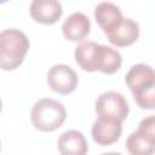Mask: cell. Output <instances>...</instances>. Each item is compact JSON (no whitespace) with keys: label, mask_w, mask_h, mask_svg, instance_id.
<instances>
[{"label":"cell","mask_w":155,"mask_h":155,"mask_svg":"<svg viewBox=\"0 0 155 155\" xmlns=\"http://www.w3.org/2000/svg\"><path fill=\"white\" fill-rule=\"evenodd\" d=\"M29 50L27 35L18 29H5L0 33V67L2 70L18 68Z\"/></svg>","instance_id":"obj_1"},{"label":"cell","mask_w":155,"mask_h":155,"mask_svg":"<svg viewBox=\"0 0 155 155\" xmlns=\"http://www.w3.org/2000/svg\"><path fill=\"white\" fill-rule=\"evenodd\" d=\"M65 117L67 111L64 105L51 98L39 99L30 111L33 126L41 132H52L59 128L65 121Z\"/></svg>","instance_id":"obj_2"},{"label":"cell","mask_w":155,"mask_h":155,"mask_svg":"<svg viewBox=\"0 0 155 155\" xmlns=\"http://www.w3.org/2000/svg\"><path fill=\"white\" fill-rule=\"evenodd\" d=\"M96 113L98 116L114 117L124 121L130 113V107L126 98L121 93L108 91L97 98Z\"/></svg>","instance_id":"obj_3"},{"label":"cell","mask_w":155,"mask_h":155,"mask_svg":"<svg viewBox=\"0 0 155 155\" xmlns=\"http://www.w3.org/2000/svg\"><path fill=\"white\" fill-rule=\"evenodd\" d=\"M92 138L102 147H109L119 140L122 133V121L114 117L98 116L92 125Z\"/></svg>","instance_id":"obj_4"},{"label":"cell","mask_w":155,"mask_h":155,"mask_svg":"<svg viewBox=\"0 0 155 155\" xmlns=\"http://www.w3.org/2000/svg\"><path fill=\"white\" fill-rule=\"evenodd\" d=\"M47 84L52 91L59 94H69L78 86V75L69 65L56 64L47 73Z\"/></svg>","instance_id":"obj_5"},{"label":"cell","mask_w":155,"mask_h":155,"mask_svg":"<svg viewBox=\"0 0 155 155\" xmlns=\"http://www.w3.org/2000/svg\"><path fill=\"white\" fill-rule=\"evenodd\" d=\"M31 18L41 24H54L63 13L58 0H33L29 7Z\"/></svg>","instance_id":"obj_6"},{"label":"cell","mask_w":155,"mask_h":155,"mask_svg":"<svg viewBox=\"0 0 155 155\" xmlns=\"http://www.w3.org/2000/svg\"><path fill=\"white\" fill-rule=\"evenodd\" d=\"M94 18L98 25L105 34L111 33L122 22L124 17L121 10L111 2H101L94 8Z\"/></svg>","instance_id":"obj_7"},{"label":"cell","mask_w":155,"mask_h":155,"mask_svg":"<svg viewBox=\"0 0 155 155\" xmlns=\"http://www.w3.org/2000/svg\"><path fill=\"white\" fill-rule=\"evenodd\" d=\"M91 29L90 19L82 12L71 13L62 24V31L67 40L80 41L87 36Z\"/></svg>","instance_id":"obj_8"},{"label":"cell","mask_w":155,"mask_h":155,"mask_svg":"<svg viewBox=\"0 0 155 155\" xmlns=\"http://www.w3.org/2000/svg\"><path fill=\"white\" fill-rule=\"evenodd\" d=\"M139 36V25L131 18H124L120 25L111 33L107 34L110 44L117 47H126L137 41Z\"/></svg>","instance_id":"obj_9"},{"label":"cell","mask_w":155,"mask_h":155,"mask_svg":"<svg viewBox=\"0 0 155 155\" xmlns=\"http://www.w3.org/2000/svg\"><path fill=\"white\" fill-rule=\"evenodd\" d=\"M101 45L94 41H82L75 47L74 57L78 65L85 71L98 70V54Z\"/></svg>","instance_id":"obj_10"},{"label":"cell","mask_w":155,"mask_h":155,"mask_svg":"<svg viewBox=\"0 0 155 155\" xmlns=\"http://www.w3.org/2000/svg\"><path fill=\"white\" fill-rule=\"evenodd\" d=\"M126 85L132 93L155 82V69L148 64L138 63L130 68L125 76Z\"/></svg>","instance_id":"obj_11"},{"label":"cell","mask_w":155,"mask_h":155,"mask_svg":"<svg viewBox=\"0 0 155 155\" xmlns=\"http://www.w3.org/2000/svg\"><path fill=\"white\" fill-rule=\"evenodd\" d=\"M62 155H85L88 150L85 136L76 130H70L61 134L57 142Z\"/></svg>","instance_id":"obj_12"},{"label":"cell","mask_w":155,"mask_h":155,"mask_svg":"<svg viewBox=\"0 0 155 155\" xmlns=\"http://www.w3.org/2000/svg\"><path fill=\"white\" fill-rule=\"evenodd\" d=\"M122 63V56L117 50H114L109 46L101 45L98 54V70L103 74H114L116 73Z\"/></svg>","instance_id":"obj_13"},{"label":"cell","mask_w":155,"mask_h":155,"mask_svg":"<svg viewBox=\"0 0 155 155\" xmlns=\"http://www.w3.org/2000/svg\"><path fill=\"white\" fill-rule=\"evenodd\" d=\"M126 149L132 155H150L155 153V143L149 142L138 131H134L126 140Z\"/></svg>","instance_id":"obj_14"},{"label":"cell","mask_w":155,"mask_h":155,"mask_svg":"<svg viewBox=\"0 0 155 155\" xmlns=\"http://www.w3.org/2000/svg\"><path fill=\"white\" fill-rule=\"evenodd\" d=\"M137 105L142 109H155V82L132 93Z\"/></svg>","instance_id":"obj_15"},{"label":"cell","mask_w":155,"mask_h":155,"mask_svg":"<svg viewBox=\"0 0 155 155\" xmlns=\"http://www.w3.org/2000/svg\"><path fill=\"white\" fill-rule=\"evenodd\" d=\"M145 139H148L151 143H155V115H150L144 117L137 130Z\"/></svg>","instance_id":"obj_16"},{"label":"cell","mask_w":155,"mask_h":155,"mask_svg":"<svg viewBox=\"0 0 155 155\" xmlns=\"http://www.w3.org/2000/svg\"><path fill=\"white\" fill-rule=\"evenodd\" d=\"M6 1H7V0H1V2H2V4H4V2H6Z\"/></svg>","instance_id":"obj_17"}]
</instances>
